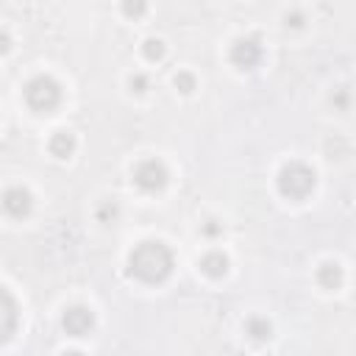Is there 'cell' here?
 <instances>
[{"label":"cell","instance_id":"7a4b0ae2","mask_svg":"<svg viewBox=\"0 0 356 356\" xmlns=\"http://www.w3.org/2000/svg\"><path fill=\"white\" fill-rule=\"evenodd\" d=\"M314 184H317V175H314V170H312L309 164H303V161H289V164H284L281 172H278V189H281V195L289 197V200H303V197L314 189Z\"/></svg>","mask_w":356,"mask_h":356},{"label":"cell","instance_id":"9c48e42d","mask_svg":"<svg viewBox=\"0 0 356 356\" xmlns=\"http://www.w3.org/2000/svg\"><path fill=\"white\" fill-rule=\"evenodd\" d=\"M47 147H50V153H53L56 159H70V156L75 153V136H72L70 131H56V134L50 136Z\"/></svg>","mask_w":356,"mask_h":356},{"label":"cell","instance_id":"277c9868","mask_svg":"<svg viewBox=\"0 0 356 356\" xmlns=\"http://www.w3.org/2000/svg\"><path fill=\"white\" fill-rule=\"evenodd\" d=\"M134 184L142 192H159L167 184V167L159 159H145L134 170Z\"/></svg>","mask_w":356,"mask_h":356},{"label":"cell","instance_id":"ac0fdd59","mask_svg":"<svg viewBox=\"0 0 356 356\" xmlns=\"http://www.w3.org/2000/svg\"><path fill=\"white\" fill-rule=\"evenodd\" d=\"M300 19H303L300 14H286V25H292V28H298V25H303Z\"/></svg>","mask_w":356,"mask_h":356},{"label":"cell","instance_id":"52a82bcc","mask_svg":"<svg viewBox=\"0 0 356 356\" xmlns=\"http://www.w3.org/2000/svg\"><path fill=\"white\" fill-rule=\"evenodd\" d=\"M33 206V197L25 186H8L3 192V209L11 214V217H25Z\"/></svg>","mask_w":356,"mask_h":356},{"label":"cell","instance_id":"4fadbf2b","mask_svg":"<svg viewBox=\"0 0 356 356\" xmlns=\"http://www.w3.org/2000/svg\"><path fill=\"white\" fill-rule=\"evenodd\" d=\"M142 53H145L147 61H161L164 58V42L161 39H147L142 44Z\"/></svg>","mask_w":356,"mask_h":356},{"label":"cell","instance_id":"6da1fadb","mask_svg":"<svg viewBox=\"0 0 356 356\" xmlns=\"http://www.w3.org/2000/svg\"><path fill=\"white\" fill-rule=\"evenodd\" d=\"M128 273L145 284H159L172 273V250L159 239L139 242L128 253Z\"/></svg>","mask_w":356,"mask_h":356},{"label":"cell","instance_id":"5bb4252c","mask_svg":"<svg viewBox=\"0 0 356 356\" xmlns=\"http://www.w3.org/2000/svg\"><path fill=\"white\" fill-rule=\"evenodd\" d=\"M175 89L184 92V95H189V92L195 89V75H192V72H178V75H175Z\"/></svg>","mask_w":356,"mask_h":356},{"label":"cell","instance_id":"30bf717a","mask_svg":"<svg viewBox=\"0 0 356 356\" xmlns=\"http://www.w3.org/2000/svg\"><path fill=\"white\" fill-rule=\"evenodd\" d=\"M200 270L209 275V278H222L228 273V256L220 253V250H211L200 259Z\"/></svg>","mask_w":356,"mask_h":356},{"label":"cell","instance_id":"5b68a950","mask_svg":"<svg viewBox=\"0 0 356 356\" xmlns=\"http://www.w3.org/2000/svg\"><path fill=\"white\" fill-rule=\"evenodd\" d=\"M231 61L239 70H253L261 61V42L256 36H242L231 44Z\"/></svg>","mask_w":356,"mask_h":356},{"label":"cell","instance_id":"9a60e30c","mask_svg":"<svg viewBox=\"0 0 356 356\" xmlns=\"http://www.w3.org/2000/svg\"><path fill=\"white\" fill-rule=\"evenodd\" d=\"M128 83H131V89H134V92H145V89H147V75H142V72H134Z\"/></svg>","mask_w":356,"mask_h":356},{"label":"cell","instance_id":"e0dca14e","mask_svg":"<svg viewBox=\"0 0 356 356\" xmlns=\"http://www.w3.org/2000/svg\"><path fill=\"white\" fill-rule=\"evenodd\" d=\"M108 214H111V217H114V214H117V206H114V203H106V206H103V209H100V220H106V217H108Z\"/></svg>","mask_w":356,"mask_h":356},{"label":"cell","instance_id":"2e32d148","mask_svg":"<svg viewBox=\"0 0 356 356\" xmlns=\"http://www.w3.org/2000/svg\"><path fill=\"white\" fill-rule=\"evenodd\" d=\"M145 8H147L145 3H125V6H122V11H125L128 17H139V14H145Z\"/></svg>","mask_w":356,"mask_h":356},{"label":"cell","instance_id":"8fae6325","mask_svg":"<svg viewBox=\"0 0 356 356\" xmlns=\"http://www.w3.org/2000/svg\"><path fill=\"white\" fill-rule=\"evenodd\" d=\"M3 317H6V325H3V342H8L11 334H14V323H17V303H14V298H11L8 289H3Z\"/></svg>","mask_w":356,"mask_h":356},{"label":"cell","instance_id":"7c38bea8","mask_svg":"<svg viewBox=\"0 0 356 356\" xmlns=\"http://www.w3.org/2000/svg\"><path fill=\"white\" fill-rule=\"evenodd\" d=\"M245 331H248L253 339H259V342L273 337V325H270L264 317H250V320L245 323Z\"/></svg>","mask_w":356,"mask_h":356},{"label":"cell","instance_id":"8992f818","mask_svg":"<svg viewBox=\"0 0 356 356\" xmlns=\"http://www.w3.org/2000/svg\"><path fill=\"white\" fill-rule=\"evenodd\" d=\"M61 325H64V331H67L70 337H83V334L92 331L95 314H92V309H86V306H70V309H64Z\"/></svg>","mask_w":356,"mask_h":356},{"label":"cell","instance_id":"d6986e66","mask_svg":"<svg viewBox=\"0 0 356 356\" xmlns=\"http://www.w3.org/2000/svg\"><path fill=\"white\" fill-rule=\"evenodd\" d=\"M64 356H83V353H78V350H67Z\"/></svg>","mask_w":356,"mask_h":356},{"label":"cell","instance_id":"3957f363","mask_svg":"<svg viewBox=\"0 0 356 356\" xmlns=\"http://www.w3.org/2000/svg\"><path fill=\"white\" fill-rule=\"evenodd\" d=\"M22 95H25V103H28L33 111H39V114H50V111L61 103V86H58V81L50 78V75H36V78H31V81L25 83Z\"/></svg>","mask_w":356,"mask_h":356},{"label":"cell","instance_id":"ba28073f","mask_svg":"<svg viewBox=\"0 0 356 356\" xmlns=\"http://www.w3.org/2000/svg\"><path fill=\"white\" fill-rule=\"evenodd\" d=\"M342 278H345V273H342V267L337 261H325V264L317 267V284L323 289H339Z\"/></svg>","mask_w":356,"mask_h":356}]
</instances>
